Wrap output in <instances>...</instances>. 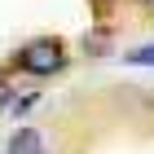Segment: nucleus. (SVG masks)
I'll use <instances>...</instances> for the list:
<instances>
[{
    "label": "nucleus",
    "instance_id": "obj_1",
    "mask_svg": "<svg viewBox=\"0 0 154 154\" xmlns=\"http://www.w3.org/2000/svg\"><path fill=\"white\" fill-rule=\"evenodd\" d=\"M18 62H22V71H31V75H53V71H62L66 53H62L57 40H35V44H26L22 53H18Z\"/></svg>",
    "mask_w": 154,
    "mask_h": 154
},
{
    "label": "nucleus",
    "instance_id": "obj_2",
    "mask_svg": "<svg viewBox=\"0 0 154 154\" xmlns=\"http://www.w3.org/2000/svg\"><path fill=\"white\" fill-rule=\"evenodd\" d=\"M5 154H44V137H40L35 128H18L9 137V150Z\"/></svg>",
    "mask_w": 154,
    "mask_h": 154
},
{
    "label": "nucleus",
    "instance_id": "obj_3",
    "mask_svg": "<svg viewBox=\"0 0 154 154\" xmlns=\"http://www.w3.org/2000/svg\"><path fill=\"white\" fill-rule=\"evenodd\" d=\"M123 62H132V66H154V44H145V48H132V53H123Z\"/></svg>",
    "mask_w": 154,
    "mask_h": 154
},
{
    "label": "nucleus",
    "instance_id": "obj_4",
    "mask_svg": "<svg viewBox=\"0 0 154 154\" xmlns=\"http://www.w3.org/2000/svg\"><path fill=\"white\" fill-rule=\"evenodd\" d=\"M9 101H13V84L0 79V106H9Z\"/></svg>",
    "mask_w": 154,
    "mask_h": 154
}]
</instances>
